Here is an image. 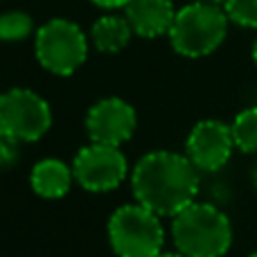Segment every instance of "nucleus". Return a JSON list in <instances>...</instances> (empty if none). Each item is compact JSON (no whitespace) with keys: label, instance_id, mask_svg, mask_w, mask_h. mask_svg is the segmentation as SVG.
I'll return each instance as SVG.
<instances>
[{"label":"nucleus","instance_id":"f257e3e1","mask_svg":"<svg viewBox=\"0 0 257 257\" xmlns=\"http://www.w3.org/2000/svg\"><path fill=\"white\" fill-rule=\"evenodd\" d=\"M133 196L160 217H174L196 199L199 167L174 151H149L131 176Z\"/></svg>","mask_w":257,"mask_h":257},{"label":"nucleus","instance_id":"f03ea898","mask_svg":"<svg viewBox=\"0 0 257 257\" xmlns=\"http://www.w3.org/2000/svg\"><path fill=\"white\" fill-rule=\"evenodd\" d=\"M172 237L187 257H223L232 244V226L219 208L192 201L174 214Z\"/></svg>","mask_w":257,"mask_h":257},{"label":"nucleus","instance_id":"7ed1b4c3","mask_svg":"<svg viewBox=\"0 0 257 257\" xmlns=\"http://www.w3.org/2000/svg\"><path fill=\"white\" fill-rule=\"evenodd\" d=\"M228 23L230 18L221 5L196 0V3L178 9L167 36L178 54L199 59L214 52L223 43L228 34Z\"/></svg>","mask_w":257,"mask_h":257},{"label":"nucleus","instance_id":"20e7f679","mask_svg":"<svg viewBox=\"0 0 257 257\" xmlns=\"http://www.w3.org/2000/svg\"><path fill=\"white\" fill-rule=\"evenodd\" d=\"M108 241L117 257H156L163 253L160 214L140 203L122 205L108 219Z\"/></svg>","mask_w":257,"mask_h":257},{"label":"nucleus","instance_id":"39448f33","mask_svg":"<svg viewBox=\"0 0 257 257\" xmlns=\"http://www.w3.org/2000/svg\"><path fill=\"white\" fill-rule=\"evenodd\" d=\"M34 50L39 63L52 75L68 77L88 57V41L81 27L66 18H52L36 30Z\"/></svg>","mask_w":257,"mask_h":257},{"label":"nucleus","instance_id":"423d86ee","mask_svg":"<svg viewBox=\"0 0 257 257\" xmlns=\"http://www.w3.org/2000/svg\"><path fill=\"white\" fill-rule=\"evenodd\" d=\"M0 124L21 142H34L50 131L52 111L34 90L14 88L0 95Z\"/></svg>","mask_w":257,"mask_h":257},{"label":"nucleus","instance_id":"0eeeda50","mask_svg":"<svg viewBox=\"0 0 257 257\" xmlns=\"http://www.w3.org/2000/svg\"><path fill=\"white\" fill-rule=\"evenodd\" d=\"M75 178L88 192H111L124 181L126 176V158L113 145L90 142L79 149L72 163Z\"/></svg>","mask_w":257,"mask_h":257},{"label":"nucleus","instance_id":"6e6552de","mask_svg":"<svg viewBox=\"0 0 257 257\" xmlns=\"http://www.w3.org/2000/svg\"><path fill=\"white\" fill-rule=\"evenodd\" d=\"M235 149L232 128L219 120H203L190 131L185 154L201 172H217L230 160Z\"/></svg>","mask_w":257,"mask_h":257},{"label":"nucleus","instance_id":"1a4fd4ad","mask_svg":"<svg viewBox=\"0 0 257 257\" xmlns=\"http://www.w3.org/2000/svg\"><path fill=\"white\" fill-rule=\"evenodd\" d=\"M136 111L120 97H106L93 104L86 115V128L93 142L120 147L136 131Z\"/></svg>","mask_w":257,"mask_h":257},{"label":"nucleus","instance_id":"9d476101","mask_svg":"<svg viewBox=\"0 0 257 257\" xmlns=\"http://www.w3.org/2000/svg\"><path fill=\"white\" fill-rule=\"evenodd\" d=\"M124 16L131 23L133 34L142 39H156L169 34L176 9L172 0H131L124 7Z\"/></svg>","mask_w":257,"mask_h":257},{"label":"nucleus","instance_id":"9b49d317","mask_svg":"<svg viewBox=\"0 0 257 257\" xmlns=\"http://www.w3.org/2000/svg\"><path fill=\"white\" fill-rule=\"evenodd\" d=\"M75 172L57 158H45L32 169V190L43 199H61L70 192Z\"/></svg>","mask_w":257,"mask_h":257},{"label":"nucleus","instance_id":"f8f14e48","mask_svg":"<svg viewBox=\"0 0 257 257\" xmlns=\"http://www.w3.org/2000/svg\"><path fill=\"white\" fill-rule=\"evenodd\" d=\"M131 36V23L126 21V16H115V14L97 18L90 30V39L99 52H120L128 45Z\"/></svg>","mask_w":257,"mask_h":257},{"label":"nucleus","instance_id":"ddd939ff","mask_svg":"<svg viewBox=\"0 0 257 257\" xmlns=\"http://www.w3.org/2000/svg\"><path fill=\"white\" fill-rule=\"evenodd\" d=\"M230 128L237 149L244 154H257V106L237 113Z\"/></svg>","mask_w":257,"mask_h":257},{"label":"nucleus","instance_id":"4468645a","mask_svg":"<svg viewBox=\"0 0 257 257\" xmlns=\"http://www.w3.org/2000/svg\"><path fill=\"white\" fill-rule=\"evenodd\" d=\"M34 32V21L25 12H5L0 14V41L14 43L25 41Z\"/></svg>","mask_w":257,"mask_h":257},{"label":"nucleus","instance_id":"2eb2a0df","mask_svg":"<svg viewBox=\"0 0 257 257\" xmlns=\"http://www.w3.org/2000/svg\"><path fill=\"white\" fill-rule=\"evenodd\" d=\"M223 9L232 23L257 30V0H226Z\"/></svg>","mask_w":257,"mask_h":257},{"label":"nucleus","instance_id":"dca6fc26","mask_svg":"<svg viewBox=\"0 0 257 257\" xmlns=\"http://www.w3.org/2000/svg\"><path fill=\"white\" fill-rule=\"evenodd\" d=\"M18 138L14 133H9L7 128L0 124V167H7V165L16 163L18 158Z\"/></svg>","mask_w":257,"mask_h":257},{"label":"nucleus","instance_id":"f3484780","mask_svg":"<svg viewBox=\"0 0 257 257\" xmlns=\"http://www.w3.org/2000/svg\"><path fill=\"white\" fill-rule=\"evenodd\" d=\"M93 3L104 9H120V7H126L131 0H93Z\"/></svg>","mask_w":257,"mask_h":257},{"label":"nucleus","instance_id":"a211bd4d","mask_svg":"<svg viewBox=\"0 0 257 257\" xmlns=\"http://www.w3.org/2000/svg\"><path fill=\"white\" fill-rule=\"evenodd\" d=\"M156 257H187V255H183L181 250H178V253H160V255H156Z\"/></svg>","mask_w":257,"mask_h":257},{"label":"nucleus","instance_id":"6ab92c4d","mask_svg":"<svg viewBox=\"0 0 257 257\" xmlns=\"http://www.w3.org/2000/svg\"><path fill=\"white\" fill-rule=\"evenodd\" d=\"M201 3H210V5H221V7H223V3H226V0H201Z\"/></svg>","mask_w":257,"mask_h":257},{"label":"nucleus","instance_id":"aec40b11","mask_svg":"<svg viewBox=\"0 0 257 257\" xmlns=\"http://www.w3.org/2000/svg\"><path fill=\"white\" fill-rule=\"evenodd\" d=\"M253 185H255V190H257V165H255V169H253Z\"/></svg>","mask_w":257,"mask_h":257},{"label":"nucleus","instance_id":"412c9836","mask_svg":"<svg viewBox=\"0 0 257 257\" xmlns=\"http://www.w3.org/2000/svg\"><path fill=\"white\" fill-rule=\"evenodd\" d=\"M253 61H255V66H257V41H255V45H253Z\"/></svg>","mask_w":257,"mask_h":257},{"label":"nucleus","instance_id":"4be33fe9","mask_svg":"<svg viewBox=\"0 0 257 257\" xmlns=\"http://www.w3.org/2000/svg\"><path fill=\"white\" fill-rule=\"evenodd\" d=\"M248 257H257V250H255V253H253V255H248Z\"/></svg>","mask_w":257,"mask_h":257}]
</instances>
